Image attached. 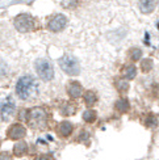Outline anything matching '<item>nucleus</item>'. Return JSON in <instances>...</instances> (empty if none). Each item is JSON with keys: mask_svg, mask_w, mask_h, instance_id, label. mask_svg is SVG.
I'll return each instance as SVG.
<instances>
[{"mask_svg": "<svg viewBox=\"0 0 159 160\" xmlns=\"http://www.w3.org/2000/svg\"><path fill=\"white\" fill-rule=\"evenodd\" d=\"M61 113L63 116H66V117L75 114V113H76V104L71 102V101L63 102V105L61 106Z\"/></svg>", "mask_w": 159, "mask_h": 160, "instance_id": "nucleus-14", "label": "nucleus"}, {"mask_svg": "<svg viewBox=\"0 0 159 160\" xmlns=\"http://www.w3.org/2000/svg\"><path fill=\"white\" fill-rule=\"evenodd\" d=\"M36 71L37 75L45 82H49L54 76V68L48 59H38L36 62Z\"/></svg>", "mask_w": 159, "mask_h": 160, "instance_id": "nucleus-5", "label": "nucleus"}, {"mask_svg": "<svg viewBox=\"0 0 159 160\" xmlns=\"http://www.w3.org/2000/svg\"><path fill=\"white\" fill-rule=\"evenodd\" d=\"M78 0H62V5L63 8H67V9H72L75 8V7L78 5Z\"/></svg>", "mask_w": 159, "mask_h": 160, "instance_id": "nucleus-21", "label": "nucleus"}, {"mask_svg": "<svg viewBox=\"0 0 159 160\" xmlns=\"http://www.w3.org/2000/svg\"><path fill=\"white\" fill-rule=\"evenodd\" d=\"M16 93L23 100L34 98L38 93V87L36 80L29 75H25L21 79H18V82L16 84Z\"/></svg>", "mask_w": 159, "mask_h": 160, "instance_id": "nucleus-2", "label": "nucleus"}, {"mask_svg": "<svg viewBox=\"0 0 159 160\" xmlns=\"http://www.w3.org/2000/svg\"><path fill=\"white\" fill-rule=\"evenodd\" d=\"M4 74H5V66L4 63L0 62V75H4Z\"/></svg>", "mask_w": 159, "mask_h": 160, "instance_id": "nucleus-24", "label": "nucleus"}, {"mask_svg": "<svg viewBox=\"0 0 159 160\" xmlns=\"http://www.w3.org/2000/svg\"><path fill=\"white\" fill-rule=\"evenodd\" d=\"M13 24H15V28L21 33H29V32H33L37 29L36 18L28 15V13H21V15L16 16Z\"/></svg>", "mask_w": 159, "mask_h": 160, "instance_id": "nucleus-3", "label": "nucleus"}, {"mask_svg": "<svg viewBox=\"0 0 159 160\" xmlns=\"http://www.w3.org/2000/svg\"><path fill=\"white\" fill-rule=\"evenodd\" d=\"M83 98H84V102H85V105H87L88 108H92V106H94V105L97 102V95H96L94 91H87V92H84Z\"/></svg>", "mask_w": 159, "mask_h": 160, "instance_id": "nucleus-15", "label": "nucleus"}, {"mask_svg": "<svg viewBox=\"0 0 159 160\" xmlns=\"http://www.w3.org/2000/svg\"><path fill=\"white\" fill-rule=\"evenodd\" d=\"M141 68L143 72H149L151 68H153V61H151V59H145V61H142Z\"/></svg>", "mask_w": 159, "mask_h": 160, "instance_id": "nucleus-20", "label": "nucleus"}, {"mask_svg": "<svg viewBox=\"0 0 159 160\" xmlns=\"http://www.w3.org/2000/svg\"><path fill=\"white\" fill-rule=\"evenodd\" d=\"M122 72V78H125L126 80H133L137 76V67L133 63H129V64H125L124 67L121 68Z\"/></svg>", "mask_w": 159, "mask_h": 160, "instance_id": "nucleus-11", "label": "nucleus"}, {"mask_svg": "<svg viewBox=\"0 0 159 160\" xmlns=\"http://www.w3.org/2000/svg\"><path fill=\"white\" fill-rule=\"evenodd\" d=\"M36 160H55L54 158H53L51 155H49V154H45V155H41V156H38Z\"/></svg>", "mask_w": 159, "mask_h": 160, "instance_id": "nucleus-22", "label": "nucleus"}, {"mask_svg": "<svg viewBox=\"0 0 159 160\" xmlns=\"http://www.w3.org/2000/svg\"><path fill=\"white\" fill-rule=\"evenodd\" d=\"M26 152H28V144H26L24 141H20L18 143L15 144V147H13V154L18 158L26 155Z\"/></svg>", "mask_w": 159, "mask_h": 160, "instance_id": "nucleus-16", "label": "nucleus"}, {"mask_svg": "<svg viewBox=\"0 0 159 160\" xmlns=\"http://www.w3.org/2000/svg\"><path fill=\"white\" fill-rule=\"evenodd\" d=\"M13 112H15V104H13L11 100H9V101H7V102L3 105L2 110H0V113H2L3 121H8V119L12 117Z\"/></svg>", "mask_w": 159, "mask_h": 160, "instance_id": "nucleus-12", "label": "nucleus"}, {"mask_svg": "<svg viewBox=\"0 0 159 160\" xmlns=\"http://www.w3.org/2000/svg\"><path fill=\"white\" fill-rule=\"evenodd\" d=\"M115 85H116V89L118 91L120 95H125L128 91H129V83L125 78H116L115 79Z\"/></svg>", "mask_w": 159, "mask_h": 160, "instance_id": "nucleus-13", "label": "nucleus"}, {"mask_svg": "<svg viewBox=\"0 0 159 160\" xmlns=\"http://www.w3.org/2000/svg\"><path fill=\"white\" fill-rule=\"evenodd\" d=\"M66 24H67V18L66 16L61 15V13H58V15H54L49 18L48 21V29L53 33H58L64 29Z\"/></svg>", "mask_w": 159, "mask_h": 160, "instance_id": "nucleus-6", "label": "nucleus"}, {"mask_svg": "<svg viewBox=\"0 0 159 160\" xmlns=\"http://www.w3.org/2000/svg\"><path fill=\"white\" fill-rule=\"evenodd\" d=\"M59 66H61V68L70 76H76V75H79V72H80L79 62L71 55H63L59 59Z\"/></svg>", "mask_w": 159, "mask_h": 160, "instance_id": "nucleus-4", "label": "nucleus"}, {"mask_svg": "<svg viewBox=\"0 0 159 160\" xmlns=\"http://www.w3.org/2000/svg\"><path fill=\"white\" fill-rule=\"evenodd\" d=\"M128 57L129 59L133 63H136L137 61H140L141 57H142V50L138 49V48H131L129 51H128Z\"/></svg>", "mask_w": 159, "mask_h": 160, "instance_id": "nucleus-18", "label": "nucleus"}, {"mask_svg": "<svg viewBox=\"0 0 159 160\" xmlns=\"http://www.w3.org/2000/svg\"><path fill=\"white\" fill-rule=\"evenodd\" d=\"M26 135V129L21 123H13L11 128L7 131V137L12 141H18V139H23Z\"/></svg>", "mask_w": 159, "mask_h": 160, "instance_id": "nucleus-7", "label": "nucleus"}, {"mask_svg": "<svg viewBox=\"0 0 159 160\" xmlns=\"http://www.w3.org/2000/svg\"><path fill=\"white\" fill-rule=\"evenodd\" d=\"M155 5H156V0H138L140 11L145 13V15H150L155 9Z\"/></svg>", "mask_w": 159, "mask_h": 160, "instance_id": "nucleus-10", "label": "nucleus"}, {"mask_svg": "<svg viewBox=\"0 0 159 160\" xmlns=\"http://www.w3.org/2000/svg\"><path fill=\"white\" fill-rule=\"evenodd\" d=\"M116 109L120 112V113H128L129 109H130V105H129V101H128V98L126 97H121V98H118L116 104Z\"/></svg>", "mask_w": 159, "mask_h": 160, "instance_id": "nucleus-17", "label": "nucleus"}, {"mask_svg": "<svg viewBox=\"0 0 159 160\" xmlns=\"http://www.w3.org/2000/svg\"><path fill=\"white\" fill-rule=\"evenodd\" d=\"M0 160H12V158L8 152H2L0 154Z\"/></svg>", "mask_w": 159, "mask_h": 160, "instance_id": "nucleus-23", "label": "nucleus"}, {"mask_svg": "<svg viewBox=\"0 0 159 160\" xmlns=\"http://www.w3.org/2000/svg\"><path fill=\"white\" fill-rule=\"evenodd\" d=\"M50 114L46 108L44 106H34L26 112V123L29 128L34 130H44L48 128Z\"/></svg>", "mask_w": 159, "mask_h": 160, "instance_id": "nucleus-1", "label": "nucleus"}, {"mask_svg": "<svg viewBox=\"0 0 159 160\" xmlns=\"http://www.w3.org/2000/svg\"><path fill=\"white\" fill-rule=\"evenodd\" d=\"M72 130H74V126L69 121H62L57 126V132L61 138H69L72 134Z\"/></svg>", "mask_w": 159, "mask_h": 160, "instance_id": "nucleus-9", "label": "nucleus"}, {"mask_svg": "<svg viewBox=\"0 0 159 160\" xmlns=\"http://www.w3.org/2000/svg\"><path fill=\"white\" fill-rule=\"evenodd\" d=\"M66 91H67V95L71 98H78V97L82 96L83 87H82V84L79 82H76V80H72V82H70L67 84V88H66Z\"/></svg>", "mask_w": 159, "mask_h": 160, "instance_id": "nucleus-8", "label": "nucleus"}, {"mask_svg": "<svg viewBox=\"0 0 159 160\" xmlns=\"http://www.w3.org/2000/svg\"><path fill=\"white\" fill-rule=\"evenodd\" d=\"M96 118H97L96 112L92 109H87L83 113V119H84V122H87V123H94L96 121Z\"/></svg>", "mask_w": 159, "mask_h": 160, "instance_id": "nucleus-19", "label": "nucleus"}]
</instances>
